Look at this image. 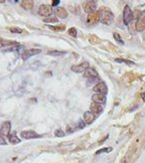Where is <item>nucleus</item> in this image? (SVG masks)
I'll list each match as a JSON object with an SVG mask.
<instances>
[{
    "instance_id": "ddd939ff",
    "label": "nucleus",
    "mask_w": 145,
    "mask_h": 163,
    "mask_svg": "<svg viewBox=\"0 0 145 163\" xmlns=\"http://www.w3.org/2000/svg\"><path fill=\"white\" fill-rule=\"evenodd\" d=\"M92 101L94 103H97V104H100V105H104L106 104L107 102V98H106V95H102V94H94L92 96Z\"/></svg>"
},
{
    "instance_id": "f03ea898",
    "label": "nucleus",
    "mask_w": 145,
    "mask_h": 163,
    "mask_svg": "<svg viewBox=\"0 0 145 163\" xmlns=\"http://www.w3.org/2000/svg\"><path fill=\"white\" fill-rule=\"evenodd\" d=\"M133 20V12L129 5H125L124 10H123V21L125 25H129V23Z\"/></svg>"
},
{
    "instance_id": "5701e85b",
    "label": "nucleus",
    "mask_w": 145,
    "mask_h": 163,
    "mask_svg": "<svg viewBox=\"0 0 145 163\" xmlns=\"http://www.w3.org/2000/svg\"><path fill=\"white\" fill-rule=\"evenodd\" d=\"M45 23H54V22H58V18L56 17H47V18L43 19Z\"/></svg>"
},
{
    "instance_id": "c85d7f7f",
    "label": "nucleus",
    "mask_w": 145,
    "mask_h": 163,
    "mask_svg": "<svg viewBox=\"0 0 145 163\" xmlns=\"http://www.w3.org/2000/svg\"><path fill=\"white\" fill-rule=\"evenodd\" d=\"M54 135H56V137H63V136L66 135V133H65V132L63 131V130H61V129H58V130H56V132H54Z\"/></svg>"
},
{
    "instance_id": "f257e3e1",
    "label": "nucleus",
    "mask_w": 145,
    "mask_h": 163,
    "mask_svg": "<svg viewBox=\"0 0 145 163\" xmlns=\"http://www.w3.org/2000/svg\"><path fill=\"white\" fill-rule=\"evenodd\" d=\"M99 15H100V19L99 20L104 24H111L114 20V14L111 11V9H109L108 7H102L99 10Z\"/></svg>"
},
{
    "instance_id": "9b49d317",
    "label": "nucleus",
    "mask_w": 145,
    "mask_h": 163,
    "mask_svg": "<svg viewBox=\"0 0 145 163\" xmlns=\"http://www.w3.org/2000/svg\"><path fill=\"white\" fill-rule=\"evenodd\" d=\"M10 129H11V123L9 121H5L0 128V133L3 137H8L10 134Z\"/></svg>"
},
{
    "instance_id": "aec40b11",
    "label": "nucleus",
    "mask_w": 145,
    "mask_h": 163,
    "mask_svg": "<svg viewBox=\"0 0 145 163\" xmlns=\"http://www.w3.org/2000/svg\"><path fill=\"white\" fill-rule=\"evenodd\" d=\"M49 56H63L66 54V52H60V50H50V52H47Z\"/></svg>"
},
{
    "instance_id": "473e14b6",
    "label": "nucleus",
    "mask_w": 145,
    "mask_h": 163,
    "mask_svg": "<svg viewBox=\"0 0 145 163\" xmlns=\"http://www.w3.org/2000/svg\"><path fill=\"white\" fill-rule=\"evenodd\" d=\"M52 4V6H56V5H59V4H60V0H54Z\"/></svg>"
},
{
    "instance_id": "423d86ee",
    "label": "nucleus",
    "mask_w": 145,
    "mask_h": 163,
    "mask_svg": "<svg viewBox=\"0 0 145 163\" xmlns=\"http://www.w3.org/2000/svg\"><path fill=\"white\" fill-rule=\"evenodd\" d=\"M52 5H47V4H43V5L39 6L38 8V14L41 16H47L49 17L52 14Z\"/></svg>"
},
{
    "instance_id": "9d476101",
    "label": "nucleus",
    "mask_w": 145,
    "mask_h": 163,
    "mask_svg": "<svg viewBox=\"0 0 145 163\" xmlns=\"http://www.w3.org/2000/svg\"><path fill=\"white\" fill-rule=\"evenodd\" d=\"M20 136L23 139H36V138L40 137L39 134H37L36 131H32V130H25V131H22Z\"/></svg>"
},
{
    "instance_id": "f3484780",
    "label": "nucleus",
    "mask_w": 145,
    "mask_h": 163,
    "mask_svg": "<svg viewBox=\"0 0 145 163\" xmlns=\"http://www.w3.org/2000/svg\"><path fill=\"white\" fill-rule=\"evenodd\" d=\"M21 7L25 10H31L33 8L34 2L32 0H24V1H21Z\"/></svg>"
},
{
    "instance_id": "e433bc0d",
    "label": "nucleus",
    "mask_w": 145,
    "mask_h": 163,
    "mask_svg": "<svg viewBox=\"0 0 145 163\" xmlns=\"http://www.w3.org/2000/svg\"><path fill=\"white\" fill-rule=\"evenodd\" d=\"M1 41H2V39H1V38H0V43H1Z\"/></svg>"
},
{
    "instance_id": "4468645a",
    "label": "nucleus",
    "mask_w": 145,
    "mask_h": 163,
    "mask_svg": "<svg viewBox=\"0 0 145 163\" xmlns=\"http://www.w3.org/2000/svg\"><path fill=\"white\" fill-rule=\"evenodd\" d=\"M103 110H104L103 106L100 104H97V103L93 102L91 104V106H90V112H92L95 116H98V115H100V114H102Z\"/></svg>"
},
{
    "instance_id": "412c9836",
    "label": "nucleus",
    "mask_w": 145,
    "mask_h": 163,
    "mask_svg": "<svg viewBox=\"0 0 145 163\" xmlns=\"http://www.w3.org/2000/svg\"><path fill=\"white\" fill-rule=\"evenodd\" d=\"M115 61H117V63H124L128 65H135V63H133L131 61H127V59H116Z\"/></svg>"
},
{
    "instance_id": "6ab92c4d",
    "label": "nucleus",
    "mask_w": 145,
    "mask_h": 163,
    "mask_svg": "<svg viewBox=\"0 0 145 163\" xmlns=\"http://www.w3.org/2000/svg\"><path fill=\"white\" fill-rule=\"evenodd\" d=\"M19 45L18 42H16L15 40H2L1 43H0V47H11L13 45Z\"/></svg>"
},
{
    "instance_id": "6e6552de",
    "label": "nucleus",
    "mask_w": 145,
    "mask_h": 163,
    "mask_svg": "<svg viewBox=\"0 0 145 163\" xmlns=\"http://www.w3.org/2000/svg\"><path fill=\"white\" fill-rule=\"evenodd\" d=\"M84 77L86 79L91 80V82H95L98 79V72H97V70L94 68H89L88 70H85Z\"/></svg>"
},
{
    "instance_id": "0eeeda50",
    "label": "nucleus",
    "mask_w": 145,
    "mask_h": 163,
    "mask_svg": "<svg viewBox=\"0 0 145 163\" xmlns=\"http://www.w3.org/2000/svg\"><path fill=\"white\" fill-rule=\"evenodd\" d=\"M135 27L137 31H143L145 30V10L140 13L137 21H136Z\"/></svg>"
},
{
    "instance_id": "393cba45",
    "label": "nucleus",
    "mask_w": 145,
    "mask_h": 163,
    "mask_svg": "<svg viewBox=\"0 0 145 163\" xmlns=\"http://www.w3.org/2000/svg\"><path fill=\"white\" fill-rule=\"evenodd\" d=\"M113 36H114V39H115V40L117 41L118 43H121V45H124V41L122 40V38H121V36L117 33V32H115V33H113Z\"/></svg>"
},
{
    "instance_id": "7ed1b4c3",
    "label": "nucleus",
    "mask_w": 145,
    "mask_h": 163,
    "mask_svg": "<svg viewBox=\"0 0 145 163\" xmlns=\"http://www.w3.org/2000/svg\"><path fill=\"white\" fill-rule=\"evenodd\" d=\"M97 1H94V0H89V1H84L83 2V8H84L86 13H92L94 11H96L97 9Z\"/></svg>"
},
{
    "instance_id": "b1692460",
    "label": "nucleus",
    "mask_w": 145,
    "mask_h": 163,
    "mask_svg": "<svg viewBox=\"0 0 145 163\" xmlns=\"http://www.w3.org/2000/svg\"><path fill=\"white\" fill-rule=\"evenodd\" d=\"M20 48H21V45H13V47H11L6 48L4 52H15V50H18V49H20Z\"/></svg>"
},
{
    "instance_id": "a878e982",
    "label": "nucleus",
    "mask_w": 145,
    "mask_h": 163,
    "mask_svg": "<svg viewBox=\"0 0 145 163\" xmlns=\"http://www.w3.org/2000/svg\"><path fill=\"white\" fill-rule=\"evenodd\" d=\"M112 151V148L111 147H107V148H103V149H100V150H98L96 152V155H99V154L101 153H108V152Z\"/></svg>"
},
{
    "instance_id": "1a4fd4ad",
    "label": "nucleus",
    "mask_w": 145,
    "mask_h": 163,
    "mask_svg": "<svg viewBox=\"0 0 145 163\" xmlns=\"http://www.w3.org/2000/svg\"><path fill=\"white\" fill-rule=\"evenodd\" d=\"M90 68V65L88 61H84V63H80V65H72L71 68V70L72 72H78V74H80V72H85L86 70H88Z\"/></svg>"
},
{
    "instance_id": "4be33fe9",
    "label": "nucleus",
    "mask_w": 145,
    "mask_h": 163,
    "mask_svg": "<svg viewBox=\"0 0 145 163\" xmlns=\"http://www.w3.org/2000/svg\"><path fill=\"white\" fill-rule=\"evenodd\" d=\"M88 39H89V41L92 43H99L100 42V39H99L96 35H89Z\"/></svg>"
},
{
    "instance_id": "7c9ffc66",
    "label": "nucleus",
    "mask_w": 145,
    "mask_h": 163,
    "mask_svg": "<svg viewBox=\"0 0 145 163\" xmlns=\"http://www.w3.org/2000/svg\"><path fill=\"white\" fill-rule=\"evenodd\" d=\"M85 122L83 120H80L78 123V129H84L85 128Z\"/></svg>"
},
{
    "instance_id": "2eb2a0df",
    "label": "nucleus",
    "mask_w": 145,
    "mask_h": 163,
    "mask_svg": "<svg viewBox=\"0 0 145 163\" xmlns=\"http://www.w3.org/2000/svg\"><path fill=\"white\" fill-rule=\"evenodd\" d=\"M96 120V116L94 115L92 112L87 111L84 113V116H83V121L85 122V124L87 125H91L92 123H94Z\"/></svg>"
},
{
    "instance_id": "c756f323",
    "label": "nucleus",
    "mask_w": 145,
    "mask_h": 163,
    "mask_svg": "<svg viewBox=\"0 0 145 163\" xmlns=\"http://www.w3.org/2000/svg\"><path fill=\"white\" fill-rule=\"evenodd\" d=\"M10 31L13 32V33H21V32H22V29L19 27H11L10 28Z\"/></svg>"
},
{
    "instance_id": "bb28decb",
    "label": "nucleus",
    "mask_w": 145,
    "mask_h": 163,
    "mask_svg": "<svg viewBox=\"0 0 145 163\" xmlns=\"http://www.w3.org/2000/svg\"><path fill=\"white\" fill-rule=\"evenodd\" d=\"M48 27L52 30H63L66 28L65 25H58V26H52V25H48Z\"/></svg>"
},
{
    "instance_id": "39448f33",
    "label": "nucleus",
    "mask_w": 145,
    "mask_h": 163,
    "mask_svg": "<svg viewBox=\"0 0 145 163\" xmlns=\"http://www.w3.org/2000/svg\"><path fill=\"white\" fill-rule=\"evenodd\" d=\"M93 90L96 92L97 94H102V95H106L108 93V87L105 84V82L100 81L99 83H97L95 86H94Z\"/></svg>"
},
{
    "instance_id": "20e7f679",
    "label": "nucleus",
    "mask_w": 145,
    "mask_h": 163,
    "mask_svg": "<svg viewBox=\"0 0 145 163\" xmlns=\"http://www.w3.org/2000/svg\"><path fill=\"white\" fill-rule=\"evenodd\" d=\"M41 50L38 49V48H28V49H24L22 52V54H21V59L23 61H26L32 56H36V54H40Z\"/></svg>"
},
{
    "instance_id": "f8f14e48",
    "label": "nucleus",
    "mask_w": 145,
    "mask_h": 163,
    "mask_svg": "<svg viewBox=\"0 0 145 163\" xmlns=\"http://www.w3.org/2000/svg\"><path fill=\"white\" fill-rule=\"evenodd\" d=\"M100 19V15H99V11H94L92 13H89L87 17V23L90 25H93V24L97 23Z\"/></svg>"
},
{
    "instance_id": "72a5a7b5",
    "label": "nucleus",
    "mask_w": 145,
    "mask_h": 163,
    "mask_svg": "<svg viewBox=\"0 0 145 163\" xmlns=\"http://www.w3.org/2000/svg\"><path fill=\"white\" fill-rule=\"evenodd\" d=\"M67 132H68V133H72V132H75V130L72 129L71 126H68L67 127Z\"/></svg>"
},
{
    "instance_id": "c9c22d12",
    "label": "nucleus",
    "mask_w": 145,
    "mask_h": 163,
    "mask_svg": "<svg viewBox=\"0 0 145 163\" xmlns=\"http://www.w3.org/2000/svg\"><path fill=\"white\" fill-rule=\"evenodd\" d=\"M5 1H3V0H0V3H4Z\"/></svg>"
},
{
    "instance_id": "cd10ccee",
    "label": "nucleus",
    "mask_w": 145,
    "mask_h": 163,
    "mask_svg": "<svg viewBox=\"0 0 145 163\" xmlns=\"http://www.w3.org/2000/svg\"><path fill=\"white\" fill-rule=\"evenodd\" d=\"M69 34L71 35L72 37H77V34H78V32H77V29L75 27H72L69 29Z\"/></svg>"
},
{
    "instance_id": "a211bd4d",
    "label": "nucleus",
    "mask_w": 145,
    "mask_h": 163,
    "mask_svg": "<svg viewBox=\"0 0 145 163\" xmlns=\"http://www.w3.org/2000/svg\"><path fill=\"white\" fill-rule=\"evenodd\" d=\"M8 139H9V142L11 144H18L20 142V139L16 135V131H13L12 133H10L9 136H8Z\"/></svg>"
},
{
    "instance_id": "2f4dec72",
    "label": "nucleus",
    "mask_w": 145,
    "mask_h": 163,
    "mask_svg": "<svg viewBox=\"0 0 145 163\" xmlns=\"http://www.w3.org/2000/svg\"><path fill=\"white\" fill-rule=\"evenodd\" d=\"M0 144H1V145H5L6 144L5 140H4V137L1 135V133H0Z\"/></svg>"
},
{
    "instance_id": "f704fd0d",
    "label": "nucleus",
    "mask_w": 145,
    "mask_h": 163,
    "mask_svg": "<svg viewBox=\"0 0 145 163\" xmlns=\"http://www.w3.org/2000/svg\"><path fill=\"white\" fill-rule=\"evenodd\" d=\"M141 99L145 102V92H144V93H141Z\"/></svg>"
},
{
    "instance_id": "dca6fc26",
    "label": "nucleus",
    "mask_w": 145,
    "mask_h": 163,
    "mask_svg": "<svg viewBox=\"0 0 145 163\" xmlns=\"http://www.w3.org/2000/svg\"><path fill=\"white\" fill-rule=\"evenodd\" d=\"M54 14L56 15V17H60V18H67L68 17L67 10L63 7H56L54 10Z\"/></svg>"
}]
</instances>
